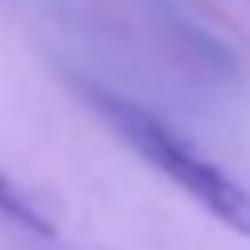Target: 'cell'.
<instances>
[{
  "label": "cell",
  "mask_w": 250,
  "mask_h": 250,
  "mask_svg": "<svg viewBox=\"0 0 250 250\" xmlns=\"http://www.w3.org/2000/svg\"><path fill=\"white\" fill-rule=\"evenodd\" d=\"M88 100L154 171H163L167 179H175L188 196L196 200V205H205L217 221H225L229 229H238V233L250 238V192L242 184H233L217 163H208L196 146L184 142V138H179L167 121H159L150 108L117 96V92H100V88H88Z\"/></svg>",
  "instance_id": "obj_1"
},
{
  "label": "cell",
  "mask_w": 250,
  "mask_h": 250,
  "mask_svg": "<svg viewBox=\"0 0 250 250\" xmlns=\"http://www.w3.org/2000/svg\"><path fill=\"white\" fill-rule=\"evenodd\" d=\"M0 217L13 221V225H21V229H29V233H38V238H50L54 233L50 217H46L25 192H21L13 179H4V175H0Z\"/></svg>",
  "instance_id": "obj_2"
}]
</instances>
